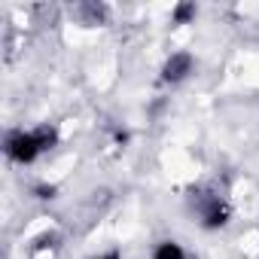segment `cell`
<instances>
[{"label":"cell","instance_id":"3957f363","mask_svg":"<svg viewBox=\"0 0 259 259\" xmlns=\"http://www.w3.org/2000/svg\"><path fill=\"white\" fill-rule=\"evenodd\" d=\"M226 217H229L226 204H220V201H210V207L204 210V226H207V229H220V226L226 223Z\"/></svg>","mask_w":259,"mask_h":259},{"label":"cell","instance_id":"5b68a950","mask_svg":"<svg viewBox=\"0 0 259 259\" xmlns=\"http://www.w3.org/2000/svg\"><path fill=\"white\" fill-rule=\"evenodd\" d=\"M195 16V7L192 4H180L177 10H174V22H189Z\"/></svg>","mask_w":259,"mask_h":259},{"label":"cell","instance_id":"52a82bcc","mask_svg":"<svg viewBox=\"0 0 259 259\" xmlns=\"http://www.w3.org/2000/svg\"><path fill=\"white\" fill-rule=\"evenodd\" d=\"M101 259H119V256H116V253H107V256H101Z\"/></svg>","mask_w":259,"mask_h":259},{"label":"cell","instance_id":"277c9868","mask_svg":"<svg viewBox=\"0 0 259 259\" xmlns=\"http://www.w3.org/2000/svg\"><path fill=\"white\" fill-rule=\"evenodd\" d=\"M156 259H186V256H183L180 244H174V241H165V244H159V250H156Z\"/></svg>","mask_w":259,"mask_h":259},{"label":"cell","instance_id":"7a4b0ae2","mask_svg":"<svg viewBox=\"0 0 259 259\" xmlns=\"http://www.w3.org/2000/svg\"><path fill=\"white\" fill-rule=\"evenodd\" d=\"M189 67H192V58H189L186 52H177V55H171V58L165 61L162 76H165L168 82H177V79H183V76L189 73Z\"/></svg>","mask_w":259,"mask_h":259},{"label":"cell","instance_id":"8992f818","mask_svg":"<svg viewBox=\"0 0 259 259\" xmlns=\"http://www.w3.org/2000/svg\"><path fill=\"white\" fill-rule=\"evenodd\" d=\"M37 192H40V198H52V192H55V189H52V186H40Z\"/></svg>","mask_w":259,"mask_h":259},{"label":"cell","instance_id":"6da1fadb","mask_svg":"<svg viewBox=\"0 0 259 259\" xmlns=\"http://www.w3.org/2000/svg\"><path fill=\"white\" fill-rule=\"evenodd\" d=\"M52 144H55V132L52 128H40V132H31V135H13L7 141V153L16 162H34L37 153L49 150Z\"/></svg>","mask_w":259,"mask_h":259}]
</instances>
